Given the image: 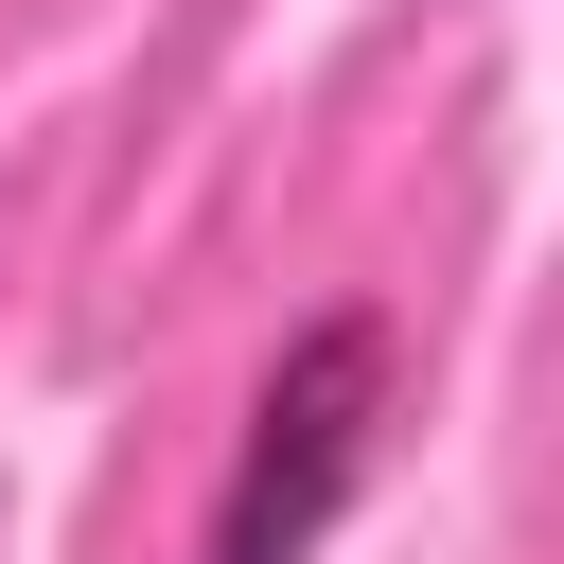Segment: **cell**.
Instances as JSON below:
<instances>
[{
  "label": "cell",
  "instance_id": "1",
  "mask_svg": "<svg viewBox=\"0 0 564 564\" xmlns=\"http://www.w3.org/2000/svg\"><path fill=\"white\" fill-rule=\"evenodd\" d=\"M388 423H405V317H388V300H317V317L264 352L247 423H229V476H212V546H194V564H317V546L352 529Z\"/></svg>",
  "mask_w": 564,
  "mask_h": 564
}]
</instances>
